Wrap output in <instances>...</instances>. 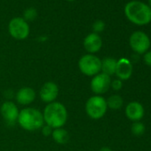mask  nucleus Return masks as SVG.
Wrapping results in <instances>:
<instances>
[{
  "instance_id": "nucleus-1",
  "label": "nucleus",
  "mask_w": 151,
  "mask_h": 151,
  "mask_svg": "<svg viewBox=\"0 0 151 151\" xmlns=\"http://www.w3.org/2000/svg\"><path fill=\"white\" fill-rule=\"evenodd\" d=\"M44 122L52 129L61 128L67 122L68 111L65 106L60 102H52L45 108Z\"/></svg>"
},
{
  "instance_id": "nucleus-2",
  "label": "nucleus",
  "mask_w": 151,
  "mask_h": 151,
  "mask_svg": "<svg viewBox=\"0 0 151 151\" xmlns=\"http://www.w3.org/2000/svg\"><path fill=\"white\" fill-rule=\"evenodd\" d=\"M127 19L136 25H146L151 22V8L143 2L131 1L124 7Z\"/></svg>"
},
{
  "instance_id": "nucleus-3",
  "label": "nucleus",
  "mask_w": 151,
  "mask_h": 151,
  "mask_svg": "<svg viewBox=\"0 0 151 151\" xmlns=\"http://www.w3.org/2000/svg\"><path fill=\"white\" fill-rule=\"evenodd\" d=\"M17 122L22 129L29 132L41 129L45 123L43 114L34 108H26L21 110Z\"/></svg>"
},
{
  "instance_id": "nucleus-4",
  "label": "nucleus",
  "mask_w": 151,
  "mask_h": 151,
  "mask_svg": "<svg viewBox=\"0 0 151 151\" xmlns=\"http://www.w3.org/2000/svg\"><path fill=\"white\" fill-rule=\"evenodd\" d=\"M108 110L107 101L101 95H94L89 98L86 103V111L92 119H100Z\"/></svg>"
},
{
  "instance_id": "nucleus-5",
  "label": "nucleus",
  "mask_w": 151,
  "mask_h": 151,
  "mask_svg": "<svg viewBox=\"0 0 151 151\" xmlns=\"http://www.w3.org/2000/svg\"><path fill=\"white\" fill-rule=\"evenodd\" d=\"M78 68L87 77H94L101 70V60L94 54H86L80 58Z\"/></svg>"
},
{
  "instance_id": "nucleus-6",
  "label": "nucleus",
  "mask_w": 151,
  "mask_h": 151,
  "mask_svg": "<svg viewBox=\"0 0 151 151\" xmlns=\"http://www.w3.org/2000/svg\"><path fill=\"white\" fill-rule=\"evenodd\" d=\"M10 35L17 40H24L29 35V26L22 17H15L12 19L8 25Z\"/></svg>"
},
{
  "instance_id": "nucleus-7",
  "label": "nucleus",
  "mask_w": 151,
  "mask_h": 151,
  "mask_svg": "<svg viewBox=\"0 0 151 151\" xmlns=\"http://www.w3.org/2000/svg\"><path fill=\"white\" fill-rule=\"evenodd\" d=\"M130 46L137 54H144L150 47V39L148 36L142 31L133 32L129 39Z\"/></svg>"
},
{
  "instance_id": "nucleus-8",
  "label": "nucleus",
  "mask_w": 151,
  "mask_h": 151,
  "mask_svg": "<svg viewBox=\"0 0 151 151\" xmlns=\"http://www.w3.org/2000/svg\"><path fill=\"white\" fill-rule=\"evenodd\" d=\"M111 78L104 73H99L93 78L91 81V89L96 95H101L110 88Z\"/></svg>"
},
{
  "instance_id": "nucleus-9",
  "label": "nucleus",
  "mask_w": 151,
  "mask_h": 151,
  "mask_svg": "<svg viewBox=\"0 0 151 151\" xmlns=\"http://www.w3.org/2000/svg\"><path fill=\"white\" fill-rule=\"evenodd\" d=\"M39 95H40V99L45 103L49 104L54 102L59 95L58 86L53 82H46L41 87Z\"/></svg>"
},
{
  "instance_id": "nucleus-10",
  "label": "nucleus",
  "mask_w": 151,
  "mask_h": 151,
  "mask_svg": "<svg viewBox=\"0 0 151 151\" xmlns=\"http://www.w3.org/2000/svg\"><path fill=\"white\" fill-rule=\"evenodd\" d=\"M0 111H1L3 118L8 124H14L18 120L20 111L18 110L15 103L13 101H7L4 102L0 108Z\"/></svg>"
},
{
  "instance_id": "nucleus-11",
  "label": "nucleus",
  "mask_w": 151,
  "mask_h": 151,
  "mask_svg": "<svg viewBox=\"0 0 151 151\" xmlns=\"http://www.w3.org/2000/svg\"><path fill=\"white\" fill-rule=\"evenodd\" d=\"M132 62L125 58H121L116 62V68L115 75L120 80H128L132 75Z\"/></svg>"
},
{
  "instance_id": "nucleus-12",
  "label": "nucleus",
  "mask_w": 151,
  "mask_h": 151,
  "mask_svg": "<svg viewBox=\"0 0 151 151\" xmlns=\"http://www.w3.org/2000/svg\"><path fill=\"white\" fill-rule=\"evenodd\" d=\"M102 46V39L96 33H91L87 35L84 39V47L90 53L93 54L98 52Z\"/></svg>"
},
{
  "instance_id": "nucleus-13",
  "label": "nucleus",
  "mask_w": 151,
  "mask_h": 151,
  "mask_svg": "<svg viewBox=\"0 0 151 151\" xmlns=\"http://www.w3.org/2000/svg\"><path fill=\"white\" fill-rule=\"evenodd\" d=\"M125 116L132 122L140 121L144 116V108L138 101H132L125 108Z\"/></svg>"
},
{
  "instance_id": "nucleus-14",
  "label": "nucleus",
  "mask_w": 151,
  "mask_h": 151,
  "mask_svg": "<svg viewBox=\"0 0 151 151\" xmlns=\"http://www.w3.org/2000/svg\"><path fill=\"white\" fill-rule=\"evenodd\" d=\"M36 99V93L30 87H22L16 93V101L21 105H29Z\"/></svg>"
},
{
  "instance_id": "nucleus-15",
  "label": "nucleus",
  "mask_w": 151,
  "mask_h": 151,
  "mask_svg": "<svg viewBox=\"0 0 151 151\" xmlns=\"http://www.w3.org/2000/svg\"><path fill=\"white\" fill-rule=\"evenodd\" d=\"M116 62H117V60L111 57H107V58L103 59L101 60V71H102V73L111 77V76L115 75Z\"/></svg>"
},
{
  "instance_id": "nucleus-16",
  "label": "nucleus",
  "mask_w": 151,
  "mask_h": 151,
  "mask_svg": "<svg viewBox=\"0 0 151 151\" xmlns=\"http://www.w3.org/2000/svg\"><path fill=\"white\" fill-rule=\"evenodd\" d=\"M52 136L53 140L58 144H66L69 139L68 132L62 127L54 129L52 132Z\"/></svg>"
},
{
  "instance_id": "nucleus-17",
  "label": "nucleus",
  "mask_w": 151,
  "mask_h": 151,
  "mask_svg": "<svg viewBox=\"0 0 151 151\" xmlns=\"http://www.w3.org/2000/svg\"><path fill=\"white\" fill-rule=\"evenodd\" d=\"M107 101V106L108 108L113 109V110H116L122 108L123 104H124V100L123 98L118 95V94H114L109 97Z\"/></svg>"
},
{
  "instance_id": "nucleus-18",
  "label": "nucleus",
  "mask_w": 151,
  "mask_h": 151,
  "mask_svg": "<svg viewBox=\"0 0 151 151\" xmlns=\"http://www.w3.org/2000/svg\"><path fill=\"white\" fill-rule=\"evenodd\" d=\"M132 132L135 135V136H141L144 132H145V125L139 122V121H137V122H134L132 124Z\"/></svg>"
},
{
  "instance_id": "nucleus-19",
  "label": "nucleus",
  "mask_w": 151,
  "mask_h": 151,
  "mask_svg": "<svg viewBox=\"0 0 151 151\" xmlns=\"http://www.w3.org/2000/svg\"><path fill=\"white\" fill-rule=\"evenodd\" d=\"M37 16V9H35L33 7H29V8L26 9L23 14V19L26 22H32L36 19Z\"/></svg>"
},
{
  "instance_id": "nucleus-20",
  "label": "nucleus",
  "mask_w": 151,
  "mask_h": 151,
  "mask_svg": "<svg viewBox=\"0 0 151 151\" xmlns=\"http://www.w3.org/2000/svg\"><path fill=\"white\" fill-rule=\"evenodd\" d=\"M105 29V23L101 21V20H98L96 21L93 24V33H96V34H99L101 32H102Z\"/></svg>"
},
{
  "instance_id": "nucleus-21",
  "label": "nucleus",
  "mask_w": 151,
  "mask_h": 151,
  "mask_svg": "<svg viewBox=\"0 0 151 151\" xmlns=\"http://www.w3.org/2000/svg\"><path fill=\"white\" fill-rule=\"evenodd\" d=\"M110 87L114 90V91H120L123 87V81L116 78V79H114L111 81V84H110Z\"/></svg>"
},
{
  "instance_id": "nucleus-22",
  "label": "nucleus",
  "mask_w": 151,
  "mask_h": 151,
  "mask_svg": "<svg viewBox=\"0 0 151 151\" xmlns=\"http://www.w3.org/2000/svg\"><path fill=\"white\" fill-rule=\"evenodd\" d=\"M143 60H144V63L147 66L151 67V51H147V52L144 53Z\"/></svg>"
},
{
  "instance_id": "nucleus-23",
  "label": "nucleus",
  "mask_w": 151,
  "mask_h": 151,
  "mask_svg": "<svg viewBox=\"0 0 151 151\" xmlns=\"http://www.w3.org/2000/svg\"><path fill=\"white\" fill-rule=\"evenodd\" d=\"M42 129V133L45 135V136H50L52 132V128H51L50 126H48L47 124L45 125H43V127L41 128Z\"/></svg>"
},
{
  "instance_id": "nucleus-24",
  "label": "nucleus",
  "mask_w": 151,
  "mask_h": 151,
  "mask_svg": "<svg viewBox=\"0 0 151 151\" xmlns=\"http://www.w3.org/2000/svg\"><path fill=\"white\" fill-rule=\"evenodd\" d=\"M100 151H112V149L108 147H103L100 149Z\"/></svg>"
},
{
  "instance_id": "nucleus-25",
  "label": "nucleus",
  "mask_w": 151,
  "mask_h": 151,
  "mask_svg": "<svg viewBox=\"0 0 151 151\" xmlns=\"http://www.w3.org/2000/svg\"><path fill=\"white\" fill-rule=\"evenodd\" d=\"M148 5H149L148 6H149V7L151 8V0H148Z\"/></svg>"
},
{
  "instance_id": "nucleus-26",
  "label": "nucleus",
  "mask_w": 151,
  "mask_h": 151,
  "mask_svg": "<svg viewBox=\"0 0 151 151\" xmlns=\"http://www.w3.org/2000/svg\"><path fill=\"white\" fill-rule=\"evenodd\" d=\"M67 1H75V0H67Z\"/></svg>"
}]
</instances>
